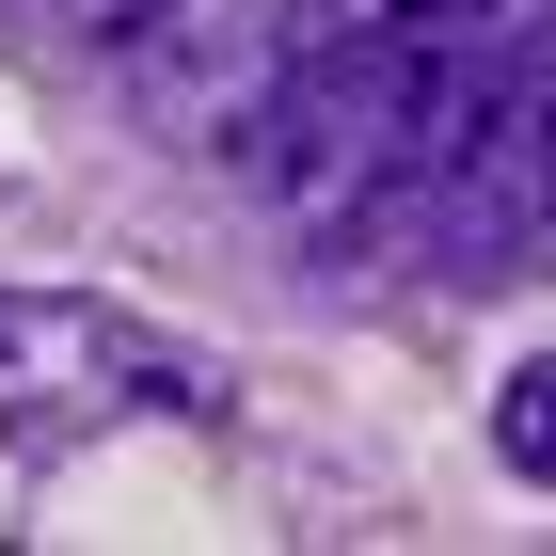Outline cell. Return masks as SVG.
<instances>
[{
    "label": "cell",
    "instance_id": "cell-1",
    "mask_svg": "<svg viewBox=\"0 0 556 556\" xmlns=\"http://www.w3.org/2000/svg\"><path fill=\"white\" fill-rule=\"evenodd\" d=\"M525 16H541V0H397V16L334 33L223 160L255 175L287 223H382L397 191L445 175V143L477 128V96L509 80Z\"/></svg>",
    "mask_w": 556,
    "mask_h": 556
},
{
    "label": "cell",
    "instance_id": "cell-2",
    "mask_svg": "<svg viewBox=\"0 0 556 556\" xmlns=\"http://www.w3.org/2000/svg\"><path fill=\"white\" fill-rule=\"evenodd\" d=\"M223 429L239 397H223L207 350H175L160 318H128V302L96 287H0V445H96V429Z\"/></svg>",
    "mask_w": 556,
    "mask_h": 556
},
{
    "label": "cell",
    "instance_id": "cell-3",
    "mask_svg": "<svg viewBox=\"0 0 556 556\" xmlns=\"http://www.w3.org/2000/svg\"><path fill=\"white\" fill-rule=\"evenodd\" d=\"M366 16H397V0H160L128 33V96H143V128H175V143H239Z\"/></svg>",
    "mask_w": 556,
    "mask_h": 556
},
{
    "label": "cell",
    "instance_id": "cell-4",
    "mask_svg": "<svg viewBox=\"0 0 556 556\" xmlns=\"http://www.w3.org/2000/svg\"><path fill=\"white\" fill-rule=\"evenodd\" d=\"M493 462L556 493V350H541V366H509V397H493Z\"/></svg>",
    "mask_w": 556,
    "mask_h": 556
},
{
    "label": "cell",
    "instance_id": "cell-5",
    "mask_svg": "<svg viewBox=\"0 0 556 556\" xmlns=\"http://www.w3.org/2000/svg\"><path fill=\"white\" fill-rule=\"evenodd\" d=\"M33 16H64V33H96V48H128L143 16H160V0H33Z\"/></svg>",
    "mask_w": 556,
    "mask_h": 556
}]
</instances>
